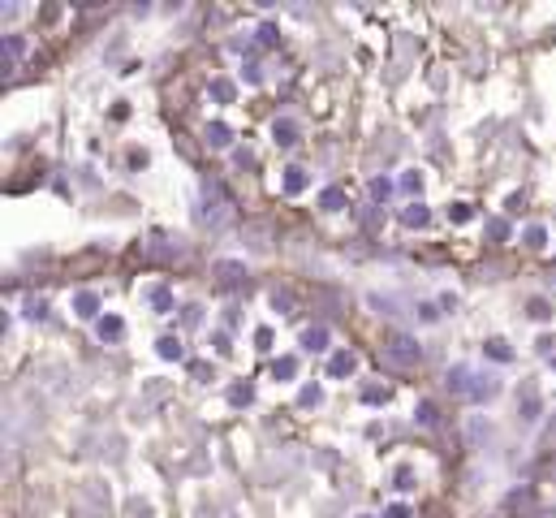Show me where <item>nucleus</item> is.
<instances>
[{"label": "nucleus", "mask_w": 556, "mask_h": 518, "mask_svg": "<svg viewBox=\"0 0 556 518\" xmlns=\"http://www.w3.org/2000/svg\"><path fill=\"white\" fill-rule=\"evenodd\" d=\"M242 78H246V82H250V87H255V82H263V73H259V69H255V65H246V73H242Z\"/></svg>", "instance_id": "58836bf2"}, {"label": "nucleus", "mask_w": 556, "mask_h": 518, "mask_svg": "<svg viewBox=\"0 0 556 518\" xmlns=\"http://www.w3.org/2000/svg\"><path fill=\"white\" fill-rule=\"evenodd\" d=\"M543 415V398L535 384H522V402H518V419L522 424H535V419Z\"/></svg>", "instance_id": "20e7f679"}, {"label": "nucleus", "mask_w": 556, "mask_h": 518, "mask_svg": "<svg viewBox=\"0 0 556 518\" xmlns=\"http://www.w3.org/2000/svg\"><path fill=\"white\" fill-rule=\"evenodd\" d=\"M302 350H311V354L328 350V329H319V324H311V329H302Z\"/></svg>", "instance_id": "ddd939ff"}, {"label": "nucleus", "mask_w": 556, "mask_h": 518, "mask_svg": "<svg viewBox=\"0 0 556 518\" xmlns=\"http://www.w3.org/2000/svg\"><path fill=\"white\" fill-rule=\"evenodd\" d=\"M307 186H311V173H307V168H298V164H289V168H285V178H281V190H285V194H302Z\"/></svg>", "instance_id": "6e6552de"}, {"label": "nucleus", "mask_w": 556, "mask_h": 518, "mask_svg": "<svg viewBox=\"0 0 556 518\" xmlns=\"http://www.w3.org/2000/svg\"><path fill=\"white\" fill-rule=\"evenodd\" d=\"M190 376H198V384L212 380V363H190Z\"/></svg>", "instance_id": "72a5a7b5"}, {"label": "nucleus", "mask_w": 556, "mask_h": 518, "mask_svg": "<svg viewBox=\"0 0 556 518\" xmlns=\"http://www.w3.org/2000/svg\"><path fill=\"white\" fill-rule=\"evenodd\" d=\"M73 315L99 319V294H95V289H78V294H73Z\"/></svg>", "instance_id": "423d86ee"}, {"label": "nucleus", "mask_w": 556, "mask_h": 518, "mask_svg": "<svg viewBox=\"0 0 556 518\" xmlns=\"http://www.w3.org/2000/svg\"><path fill=\"white\" fill-rule=\"evenodd\" d=\"M95 333H99V341H117L125 333V319L121 315H99L95 319Z\"/></svg>", "instance_id": "9d476101"}, {"label": "nucleus", "mask_w": 556, "mask_h": 518, "mask_svg": "<svg viewBox=\"0 0 556 518\" xmlns=\"http://www.w3.org/2000/svg\"><path fill=\"white\" fill-rule=\"evenodd\" d=\"M418 424H423V428L440 424V415H436V406H432V402H423V406H418Z\"/></svg>", "instance_id": "c756f323"}, {"label": "nucleus", "mask_w": 556, "mask_h": 518, "mask_svg": "<svg viewBox=\"0 0 556 518\" xmlns=\"http://www.w3.org/2000/svg\"><path fill=\"white\" fill-rule=\"evenodd\" d=\"M17 52H27V43H22L17 35H5V73L13 69V61H17Z\"/></svg>", "instance_id": "5701e85b"}, {"label": "nucleus", "mask_w": 556, "mask_h": 518, "mask_svg": "<svg viewBox=\"0 0 556 518\" xmlns=\"http://www.w3.org/2000/svg\"><path fill=\"white\" fill-rule=\"evenodd\" d=\"M418 315H423V319H436L440 311H436V303H423V307H418Z\"/></svg>", "instance_id": "ea45409f"}, {"label": "nucleus", "mask_w": 556, "mask_h": 518, "mask_svg": "<svg viewBox=\"0 0 556 518\" xmlns=\"http://www.w3.org/2000/svg\"><path fill=\"white\" fill-rule=\"evenodd\" d=\"M212 345H216V354H229V345H233V337H229V333H216V337H212Z\"/></svg>", "instance_id": "e433bc0d"}, {"label": "nucleus", "mask_w": 556, "mask_h": 518, "mask_svg": "<svg viewBox=\"0 0 556 518\" xmlns=\"http://www.w3.org/2000/svg\"><path fill=\"white\" fill-rule=\"evenodd\" d=\"M552 367H556V359H552Z\"/></svg>", "instance_id": "a18cd8bd"}, {"label": "nucleus", "mask_w": 556, "mask_h": 518, "mask_svg": "<svg viewBox=\"0 0 556 518\" xmlns=\"http://www.w3.org/2000/svg\"><path fill=\"white\" fill-rule=\"evenodd\" d=\"M384 518H414V510H410L406 501H397V505H388V510H384Z\"/></svg>", "instance_id": "f704fd0d"}, {"label": "nucleus", "mask_w": 556, "mask_h": 518, "mask_svg": "<svg viewBox=\"0 0 556 518\" xmlns=\"http://www.w3.org/2000/svg\"><path fill=\"white\" fill-rule=\"evenodd\" d=\"M242 277H246V268H242L237 259L216 264V281H220V285H242Z\"/></svg>", "instance_id": "9b49d317"}, {"label": "nucleus", "mask_w": 556, "mask_h": 518, "mask_svg": "<svg viewBox=\"0 0 556 518\" xmlns=\"http://www.w3.org/2000/svg\"><path fill=\"white\" fill-rule=\"evenodd\" d=\"M535 518H556V510H552V505H548V510H539V514H535Z\"/></svg>", "instance_id": "37998d69"}, {"label": "nucleus", "mask_w": 556, "mask_h": 518, "mask_svg": "<svg viewBox=\"0 0 556 518\" xmlns=\"http://www.w3.org/2000/svg\"><path fill=\"white\" fill-rule=\"evenodd\" d=\"M220 212H224L220 190H216V186H203V194H198V208H194V220L212 229V225H220Z\"/></svg>", "instance_id": "f03ea898"}, {"label": "nucleus", "mask_w": 556, "mask_h": 518, "mask_svg": "<svg viewBox=\"0 0 556 518\" xmlns=\"http://www.w3.org/2000/svg\"><path fill=\"white\" fill-rule=\"evenodd\" d=\"M203 134H207L212 147H229V143H233V130L224 126V121H207V130H203Z\"/></svg>", "instance_id": "a211bd4d"}, {"label": "nucleus", "mask_w": 556, "mask_h": 518, "mask_svg": "<svg viewBox=\"0 0 556 518\" xmlns=\"http://www.w3.org/2000/svg\"><path fill=\"white\" fill-rule=\"evenodd\" d=\"M363 402L367 406H384L388 402V389L384 384H363Z\"/></svg>", "instance_id": "393cba45"}, {"label": "nucleus", "mask_w": 556, "mask_h": 518, "mask_svg": "<svg viewBox=\"0 0 556 518\" xmlns=\"http://www.w3.org/2000/svg\"><path fill=\"white\" fill-rule=\"evenodd\" d=\"M272 341H276V333H272L268 324H259V329H255V345H259V354H263V350H272Z\"/></svg>", "instance_id": "c85d7f7f"}, {"label": "nucleus", "mask_w": 556, "mask_h": 518, "mask_svg": "<svg viewBox=\"0 0 556 518\" xmlns=\"http://www.w3.org/2000/svg\"><path fill=\"white\" fill-rule=\"evenodd\" d=\"M250 402H255V384H250V380H233L229 384V406H250Z\"/></svg>", "instance_id": "4468645a"}, {"label": "nucleus", "mask_w": 556, "mask_h": 518, "mask_svg": "<svg viewBox=\"0 0 556 518\" xmlns=\"http://www.w3.org/2000/svg\"><path fill=\"white\" fill-rule=\"evenodd\" d=\"M522 242L539 251V246H548V229H543V225H526V229H522Z\"/></svg>", "instance_id": "b1692460"}, {"label": "nucleus", "mask_w": 556, "mask_h": 518, "mask_svg": "<svg viewBox=\"0 0 556 518\" xmlns=\"http://www.w3.org/2000/svg\"><path fill=\"white\" fill-rule=\"evenodd\" d=\"M293 376H298V354L272 359V380H293Z\"/></svg>", "instance_id": "f3484780"}, {"label": "nucleus", "mask_w": 556, "mask_h": 518, "mask_svg": "<svg viewBox=\"0 0 556 518\" xmlns=\"http://www.w3.org/2000/svg\"><path fill=\"white\" fill-rule=\"evenodd\" d=\"M371 194H375V199H388V194H393L388 178H375V182H371Z\"/></svg>", "instance_id": "c9c22d12"}, {"label": "nucleus", "mask_w": 556, "mask_h": 518, "mask_svg": "<svg viewBox=\"0 0 556 518\" xmlns=\"http://www.w3.org/2000/svg\"><path fill=\"white\" fill-rule=\"evenodd\" d=\"M272 138L281 143V147L298 143V121H289V117H276V121H272Z\"/></svg>", "instance_id": "f8f14e48"}, {"label": "nucleus", "mask_w": 556, "mask_h": 518, "mask_svg": "<svg viewBox=\"0 0 556 518\" xmlns=\"http://www.w3.org/2000/svg\"><path fill=\"white\" fill-rule=\"evenodd\" d=\"M358 518H371V514H358Z\"/></svg>", "instance_id": "c03bdc74"}, {"label": "nucleus", "mask_w": 556, "mask_h": 518, "mask_svg": "<svg viewBox=\"0 0 556 518\" xmlns=\"http://www.w3.org/2000/svg\"><path fill=\"white\" fill-rule=\"evenodd\" d=\"M539 350H543V354H552V350H556V337H552V333H548V337H539Z\"/></svg>", "instance_id": "a19ab883"}, {"label": "nucleus", "mask_w": 556, "mask_h": 518, "mask_svg": "<svg viewBox=\"0 0 556 518\" xmlns=\"http://www.w3.org/2000/svg\"><path fill=\"white\" fill-rule=\"evenodd\" d=\"M207 91H212V100H216V104H233V100H237V82H233V78H224V73L207 82Z\"/></svg>", "instance_id": "1a4fd4ad"}, {"label": "nucleus", "mask_w": 556, "mask_h": 518, "mask_svg": "<svg viewBox=\"0 0 556 518\" xmlns=\"http://www.w3.org/2000/svg\"><path fill=\"white\" fill-rule=\"evenodd\" d=\"M397 190H401V194H410V199H414V194L423 190V173H418V168H406V173H401V182H397Z\"/></svg>", "instance_id": "aec40b11"}, {"label": "nucleus", "mask_w": 556, "mask_h": 518, "mask_svg": "<svg viewBox=\"0 0 556 518\" xmlns=\"http://www.w3.org/2000/svg\"><path fill=\"white\" fill-rule=\"evenodd\" d=\"M448 393H458V398L466 402H492L496 393H500V380L492 372H470V367H453L448 372Z\"/></svg>", "instance_id": "f257e3e1"}, {"label": "nucleus", "mask_w": 556, "mask_h": 518, "mask_svg": "<svg viewBox=\"0 0 556 518\" xmlns=\"http://www.w3.org/2000/svg\"><path fill=\"white\" fill-rule=\"evenodd\" d=\"M526 315H530V319H535V324H548V319H552L556 311H552V303H548V298H530Z\"/></svg>", "instance_id": "412c9836"}, {"label": "nucleus", "mask_w": 556, "mask_h": 518, "mask_svg": "<svg viewBox=\"0 0 556 518\" xmlns=\"http://www.w3.org/2000/svg\"><path fill=\"white\" fill-rule=\"evenodd\" d=\"M43 315H47V303L43 298H31L27 303V319H43Z\"/></svg>", "instance_id": "473e14b6"}, {"label": "nucleus", "mask_w": 556, "mask_h": 518, "mask_svg": "<svg viewBox=\"0 0 556 518\" xmlns=\"http://www.w3.org/2000/svg\"><path fill=\"white\" fill-rule=\"evenodd\" d=\"M276 35H281V31H276V27H272V22H263V27L255 31V39H259L263 48H272V43H276Z\"/></svg>", "instance_id": "2f4dec72"}, {"label": "nucleus", "mask_w": 556, "mask_h": 518, "mask_svg": "<svg viewBox=\"0 0 556 518\" xmlns=\"http://www.w3.org/2000/svg\"><path fill=\"white\" fill-rule=\"evenodd\" d=\"M401 225H406V229H427V225H432V208H427V203L401 208Z\"/></svg>", "instance_id": "0eeeda50"}, {"label": "nucleus", "mask_w": 556, "mask_h": 518, "mask_svg": "<svg viewBox=\"0 0 556 518\" xmlns=\"http://www.w3.org/2000/svg\"><path fill=\"white\" fill-rule=\"evenodd\" d=\"M393 488H397V492H410V488H414V471H410V466H397Z\"/></svg>", "instance_id": "cd10ccee"}, {"label": "nucleus", "mask_w": 556, "mask_h": 518, "mask_svg": "<svg viewBox=\"0 0 556 518\" xmlns=\"http://www.w3.org/2000/svg\"><path fill=\"white\" fill-rule=\"evenodd\" d=\"M156 354H160L164 363H177V359L186 354V350H182V337H173V333H168V337H160V341H156Z\"/></svg>", "instance_id": "dca6fc26"}, {"label": "nucleus", "mask_w": 556, "mask_h": 518, "mask_svg": "<svg viewBox=\"0 0 556 518\" xmlns=\"http://www.w3.org/2000/svg\"><path fill=\"white\" fill-rule=\"evenodd\" d=\"M543 445H556V415H552V424H548V432H543Z\"/></svg>", "instance_id": "79ce46f5"}, {"label": "nucleus", "mask_w": 556, "mask_h": 518, "mask_svg": "<svg viewBox=\"0 0 556 518\" xmlns=\"http://www.w3.org/2000/svg\"><path fill=\"white\" fill-rule=\"evenodd\" d=\"M448 220L453 225H466V220H474V208L470 203H448Z\"/></svg>", "instance_id": "a878e982"}, {"label": "nucleus", "mask_w": 556, "mask_h": 518, "mask_svg": "<svg viewBox=\"0 0 556 518\" xmlns=\"http://www.w3.org/2000/svg\"><path fill=\"white\" fill-rule=\"evenodd\" d=\"M483 354H488L492 363H513V345L504 341V337H492V341L483 345Z\"/></svg>", "instance_id": "2eb2a0df"}, {"label": "nucleus", "mask_w": 556, "mask_h": 518, "mask_svg": "<svg viewBox=\"0 0 556 518\" xmlns=\"http://www.w3.org/2000/svg\"><path fill=\"white\" fill-rule=\"evenodd\" d=\"M182 324L186 329H198V324H203V307H186L182 311Z\"/></svg>", "instance_id": "7c9ffc66"}, {"label": "nucleus", "mask_w": 556, "mask_h": 518, "mask_svg": "<svg viewBox=\"0 0 556 518\" xmlns=\"http://www.w3.org/2000/svg\"><path fill=\"white\" fill-rule=\"evenodd\" d=\"M488 233H492V238H509V220H492Z\"/></svg>", "instance_id": "4c0bfd02"}, {"label": "nucleus", "mask_w": 556, "mask_h": 518, "mask_svg": "<svg viewBox=\"0 0 556 518\" xmlns=\"http://www.w3.org/2000/svg\"><path fill=\"white\" fill-rule=\"evenodd\" d=\"M319 398H323L319 384H302L298 389V406H319Z\"/></svg>", "instance_id": "bb28decb"}, {"label": "nucleus", "mask_w": 556, "mask_h": 518, "mask_svg": "<svg viewBox=\"0 0 556 518\" xmlns=\"http://www.w3.org/2000/svg\"><path fill=\"white\" fill-rule=\"evenodd\" d=\"M353 367H358V359H353L349 350H337L332 359H328V376H332V380H349Z\"/></svg>", "instance_id": "39448f33"}, {"label": "nucleus", "mask_w": 556, "mask_h": 518, "mask_svg": "<svg viewBox=\"0 0 556 518\" xmlns=\"http://www.w3.org/2000/svg\"><path fill=\"white\" fill-rule=\"evenodd\" d=\"M151 307H156L160 315H168L173 311V289L168 285H156V289H151Z\"/></svg>", "instance_id": "4be33fe9"}, {"label": "nucleus", "mask_w": 556, "mask_h": 518, "mask_svg": "<svg viewBox=\"0 0 556 518\" xmlns=\"http://www.w3.org/2000/svg\"><path fill=\"white\" fill-rule=\"evenodd\" d=\"M319 208H323V212H345V190H341V186H328V190L319 194Z\"/></svg>", "instance_id": "6ab92c4d"}, {"label": "nucleus", "mask_w": 556, "mask_h": 518, "mask_svg": "<svg viewBox=\"0 0 556 518\" xmlns=\"http://www.w3.org/2000/svg\"><path fill=\"white\" fill-rule=\"evenodd\" d=\"M388 359L401 363V367H414V363L423 359V345H418L414 337H393V341H388Z\"/></svg>", "instance_id": "7ed1b4c3"}]
</instances>
